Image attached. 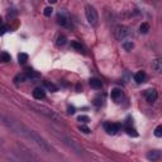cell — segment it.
I'll return each instance as SVG.
<instances>
[{
  "mask_svg": "<svg viewBox=\"0 0 162 162\" xmlns=\"http://www.w3.org/2000/svg\"><path fill=\"white\" fill-rule=\"evenodd\" d=\"M155 136L158 137V138L162 136V126H158V127L155 129Z\"/></svg>",
  "mask_w": 162,
  "mask_h": 162,
  "instance_id": "cell-25",
  "label": "cell"
},
{
  "mask_svg": "<svg viewBox=\"0 0 162 162\" xmlns=\"http://www.w3.org/2000/svg\"><path fill=\"white\" fill-rule=\"evenodd\" d=\"M127 133L129 134V136H133V137H137L138 136V133L136 132V129H133L130 127H127Z\"/></svg>",
  "mask_w": 162,
  "mask_h": 162,
  "instance_id": "cell-24",
  "label": "cell"
},
{
  "mask_svg": "<svg viewBox=\"0 0 162 162\" xmlns=\"http://www.w3.org/2000/svg\"><path fill=\"white\" fill-rule=\"evenodd\" d=\"M33 98L37 99V100L45 99V98H46V91H45V89H42V87H36V89L33 90Z\"/></svg>",
  "mask_w": 162,
  "mask_h": 162,
  "instance_id": "cell-9",
  "label": "cell"
},
{
  "mask_svg": "<svg viewBox=\"0 0 162 162\" xmlns=\"http://www.w3.org/2000/svg\"><path fill=\"white\" fill-rule=\"evenodd\" d=\"M94 104H95L96 106H100V105L103 104V100H101L100 98H96V99H95V101H94Z\"/></svg>",
  "mask_w": 162,
  "mask_h": 162,
  "instance_id": "cell-30",
  "label": "cell"
},
{
  "mask_svg": "<svg viewBox=\"0 0 162 162\" xmlns=\"http://www.w3.org/2000/svg\"><path fill=\"white\" fill-rule=\"evenodd\" d=\"M25 76H27V79H37V77H39V75L37 72H34L33 70H27Z\"/></svg>",
  "mask_w": 162,
  "mask_h": 162,
  "instance_id": "cell-21",
  "label": "cell"
},
{
  "mask_svg": "<svg viewBox=\"0 0 162 162\" xmlns=\"http://www.w3.org/2000/svg\"><path fill=\"white\" fill-rule=\"evenodd\" d=\"M147 158L150 161H157V160L161 158V152L157 151V150H153V151H151L150 153L147 155Z\"/></svg>",
  "mask_w": 162,
  "mask_h": 162,
  "instance_id": "cell-11",
  "label": "cell"
},
{
  "mask_svg": "<svg viewBox=\"0 0 162 162\" xmlns=\"http://www.w3.org/2000/svg\"><path fill=\"white\" fill-rule=\"evenodd\" d=\"M79 122H83V123H89L90 118L86 117V115H80V117H79Z\"/></svg>",
  "mask_w": 162,
  "mask_h": 162,
  "instance_id": "cell-26",
  "label": "cell"
},
{
  "mask_svg": "<svg viewBox=\"0 0 162 162\" xmlns=\"http://www.w3.org/2000/svg\"><path fill=\"white\" fill-rule=\"evenodd\" d=\"M104 128H105L108 134H117L119 132V129H120V126L117 124V123H106L104 126Z\"/></svg>",
  "mask_w": 162,
  "mask_h": 162,
  "instance_id": "cell-7",
  "label": "cell"
},
{
  "mask_svg": "<svg viewBox=\"0 0 162 162\" xmlns=\"http://www.w3.org/2000/svg\"><path fill=\"white\" fill-rule=\"evenodd\" d=\"M122 46H123V48L126 51H132L133 47H134V43L132 42V40H124V42L122 43Z\"/></svg>",
  "mask_w": 162,
  "mask_h": 162,
  "instance_id": "cell-16",
  "label": "cell"
},
{
  "mask_svg": "<svg viewBox=\"0 0 162 162\" xmlns=\"http://www.w3.org/2000/svg\"><path fill=\"white\" fill-rule=\"evenodd\" d=\"M69 114H74L75 113V108L74 106H69V112H67Z\"/></svg>",
  "mask_w": 162,
  "mask_h": 162,
  "instance_id": "cell-31",
  "label": "cell"
},
{
  "mask_svg": "<svg viewBox=\"0 0 162 162\" xmlns=\"http://www.w3.org/2000/svg\"><path fill=\"white\" fill-rule=\"evenodd\" d=\"M45 86H46V89H47V90H49L51 92H56V91L58 90V87H57L55 84L49 83V81H45Z\"/></svg>",
  "mask_w": 162,
  "mask_h": 162,
  "instance_id": "cell-15",
  "label": "cell"
},
{
  "mask_svg": "<svg viewBox=\"0 0 162 162\" xmlns=\"http://www.w3.org/2000/svg\"><path fill=\"white\" fill-rule=\"evenodd\" d=\"M18 60H19V63H25L27 61H28V55L27 53H19L18 55Z\"/></svg>",
  "mask_w": 162,
  "mask_h": 162,
  "instance_id": "cell-20",
  "label": "cell"
},
{
  "mask_svg": "<svg viewBox=\"0 0 162 162\" xmlns=\"http://www.w3.org/2000/svg\"><path fill=\"white\" fill-rule=\"evenodd\" d=\"M85 15H86V19H87L90 25H92V27L98 25V23H99V14H98L96 9L94 8L92 5H86L85 6Z\"/></svg>",
  "mask_w": 162,
  "mask_h": 162,
  "instance_id": "cell-3",
  "label": "cell"
},
{
  "mask_svg": "<svg viewBox=\"0 0 162 162\" xmlns=\"http://www.w3.org/2000/svg\"><path fill=\"white\" fill-rule=\"evenodd\" d=\"M79 129L81 130V132H83V133H85V134H89L91 130H90V128L89 127H86L85 124H81L80 127H79Z\"/></svg>",
  "mask_w": 162,
  "mask_h": 162,
  "instance_id": "cell-23",
  "label": "cell"
},
{
  "mask_svg": "<svg viewBox=\"0 0 162 162\" xmlns=\"http://www.w3.org/2000/svg\"><path fill=\"white\" fill-rule=\"evenodd\" d=\"M6 32H8V28H6V27H4V25L0 27V36H3V34L6 33Z\"/></svg>",
  "mask_w": 162,
  "mask_h": 162,
  "instance_id": "cell-29",
  "label": "cell"
},
{
  "mask_svg": "<svg viewBox=\"0 0 162 162\" xmlns=\"http://www.w3.org/2000/svg\"><path fill=\"white\" fill-rule=\"evenodd\" d=\"M148 31H150V24H148V23H142L141 27H139V32L142 34H146V33H148Z\"/></svg>",
  "mask_w": 162,
  "mask_h": 162,
  "instance_id": "cell-18",
  "label": "cell"
},
{
  "mask_svg": "<svg viewBox=\"0 0 162 162\" xmlns=\"http://www.w3.org/2000/svg\"><path fill=\"white\" fill-rule=\"evenodd\" d=\"M152 67H153V70H155V71L161 72V70H162V60H161V58L155 60L153 63H152Z\"/></svg>",
  "mask_w": 162,
  "mask_h": 162,
  "instance_id": "cell-13",
  "label": "cell"
},
{
  "mask_svg": "<svg viewBox=\"0 0 162 162\" xmlns=\"http://www.w3.org/2000/svg\"><path fill=\"white\" fill-rule=\"evenodd\" d=\"M66 42H67V38H66L65 36H58V37H57V42H56V45H57L58 47H61V46H65Z\"/></svg>",
  "mask_w": 162,
  "mask_h": 162,
  "instance_id": "cell-19",
  "label": "cell"
},
{
  "mask_svg": "<svg viewBox=\"0 0 162 162\" xmlns=\"http://www.w3.org/2000/svg\"><path fill=\"white\" fill-rule=\"evenodd\" d=\"M72 47H74V48H76L77 51H80V52H83V46L79 45L77 42H74V43H72Z\"/></svg>",
  "mask_w": 162,
  "mask_h": 162,
  "instance_id": "cell-28",
  "label": "cell"
},
{
  "mask_svg": "<svg viewBox=\"0 0 162 162\" xmlns=\"http://www.w3.org/2000/svg\"><path fill=\"white\" fill-rule=\"evenodd\" d=\"M4 123H5L9 128H11L15 133H18V134H20V136H23V137H25V138L31 139L32 142H34V143L40 148V151H43V152H46V153H49V152L52 151V147L48 144V142H47L43 137H40L37 132L31 130L29 128H27L25 126H23L22 123H19V122L11 120V119H8V118H4Z\"/></svg>",
  "mask_w": 162,
  "mask_h": 162,
  "instance_id": "cell-1",
  "label": "cell"
},
{
  "mask_svg": "<svg viewBox=\"0 0 162 162\" xmlns=\"http://www.w3.org/2000/svg\"><path fill=\"white\" fill-rule=\"evenodd\" d=\"M57 23H58L61 27H63V28H70V27H71L70 19L67 18L66 15H63V14H58V15H57Z\"/></svg>",
  "mask_w": 162,
  "mask_h": 162,
  "instance_id": "cell-8",
  "label": "cell"
},
{
  "mask_svg": "<svg viewBox=\"0 0 162 162\" xmlns=\"http://www.w3.org/2000/svg\"><path fill=\"white\" fill-rule=\"evenodd\" d=\"M56 2H57V0H48V3H49V4H55Z\"/></svg>",
  "mask_w": 162,
  "mask_h": 162,
  "instance_id": "cell-32",
  "label": "cell"
},
{
  "mask_svg": "<svg viewBox=\"0 0 162 162\" xmlns=\"http://www.w3.org/2000/svg\"><path fill=\"white\" fill-rule=\"evenodd\" d=\"M25 80H27V76H25V75H17V76L14 77V83H15V85H18V84L23 83V81H25Z\"/></svg>",
  "mask_w": 162,
  "mask_h": 162,
  "instance_id": "cell-22",
  "label": "cell"
},
{
  "mask_svg": "<svg viewBox=\"0 0 162 162\" xmlns=\"http://www.w3.org/2000/svg\"><path fill=\"white\" fill-rule=\"evenodd\" d=\"M110 96H112V99H113L114 101H118V100L120 99V96H122V91H120L119 89H113Z\"/></svg>",
  "mask_w": 162,
  "mask_h": 162,
  "instance_id": "cell-14",
  "label": "cell"
},
{
  "mask_svg": "<svg viewBox=\"0 0 162 162\" xmlns=\"http://www.w3.org/2000/svg\"><path fill=\"white\" fill-rule=\"evenodd\" d=\"M89 84H90V86H91L92 89H95V90H99V89L103 87V83H101L99 79H90Z\"/></svg>",
  "mask_w": 162,
  "mask_h": 162,
  "instance_id": "cell-10",
  "label": "cell"
},
{
  "mask_svg": "<svg viewBox=\"0 0 162 162\" xmlns=\"http://www.w3.org/2000/svg\"><path fill=\"white\" fill-rule=\"evenodd\" d=\"M11 60L10 55L6 52H0V62H9Z\"/></svg>",
  "mask_w": 162,
  "mask_h": 162,
  "instance_id": "cell-17",
  "label": "cell"
},
{
  "mask_svg": "<svg viewBox=\"0 0 162 162\" xmlns=\"http://www.w3.org/2000/svg\"><path fill=\"white\" fill-rule=\"evenodd\" d=\"M144 98H146V100L150 103V104L155 103V101L157 100V91H156L155 89H148V90H146V91H144Z\"/></svg>",
  "mask_w": 162,
  "mask_h": 162,
  "instance_id": "cell-6",
  "label": "cell"
},
{
  "mask_svg": "<svg viewBox=\"0 0 162 162\" xmlns=\"http://www.w3.org/2000/svg\"><path fill=\"white\" fill-rule=\"evenodd\" d=\"M52 11H53V9H52L51 6H47V8L45 9V15H46V17H51Z\"/></svg>",
  "mask_w": 162,
  "mask_h": 162,
  "instance_id": "cell-27",
  "label": "cell"
},
{
  "mask_svg": "<svg viewBox=\"0 0 162 162\" xmlns=\"http://www.w3.org/2000/svg\"><path fill=\"white\" fill-rule=\"evenodd\" d=\"M56 133V132H55ZM57 134V133H56ZM57 137L58 138H61L67 146H69L71 150L74 151V152H76L77 155H83V147H81L76 141H74V139H71L70 137H66V136H63V134H57Z\"/></svg>",
  "mask_w": 162,
  "mask_h": 162,
  "instance_id": "cell-4",
  "label": "cell"
},
{
  "mask_svg": "<svg viewBox=\"0 0 162 162\" xmlns=\"http://www.w3.org/2000/svg\"><path fill=\"white\" fill-rule=\"evenodd\" d=\"M144 80H146V72L144 71H138L136 75H134V81H136L137 84L144 83Z\"/></svg>",
  "mask_w": 162,
  "mask_h": 162,
  "instance_id": "cell-12",
  "label": "cell"
},
{
  "mask_svg": "<svg viewBox=\"0 0 162 162\" xmlns=\"http://www.w3.org/2000/svg\"><path fill=\"white\" fill-rule=\"evenodd\" d=\"M28 106L29 108H32V109L34 110V112H37V113H39V114H42V115H45L46 118H48V119H51L52 122H62V117L60 115V114H57L56 112H53L52 109H49V108H47V106H45V105H42V104H38V103H28Z\"/></svg>",
  "mask_w": 162,
  "mask_h": 162,
  "instance_id": "cell-2",
  "label": "cell"
},
{
  "mask_svg": "<svg viewBox=\"0 0 162 162\" xmlns=\"http://www.w3.org/2000/svg\"><path fill=\"white\" fill-rule=\"evenodd\" d=\"M129 34H130V32L128 31V28H127V27H123V25H119L117 28V31H115V36H117V38L119 40L126 39Z\"/></svg>",
  "mask_w": 162,
  "mask_h": 162,
  "instance_id": "cell-5",
  "label": "cell"
},
{
  "mask_svg": "<svg viewBox=\"0 0 162 162\" xmlns=\"http://www.w3.org/2000/svg\"><path fill=\"white\" fill-rule=\"evenodd\" d=\"M2 25H3V19L0 18V27H2Z\"/></svg>",
  "mask_w": 162,
  "mask_h": 162,
  "instance_id": "cell-33",
  "label": "cell"
}]
</instances>
